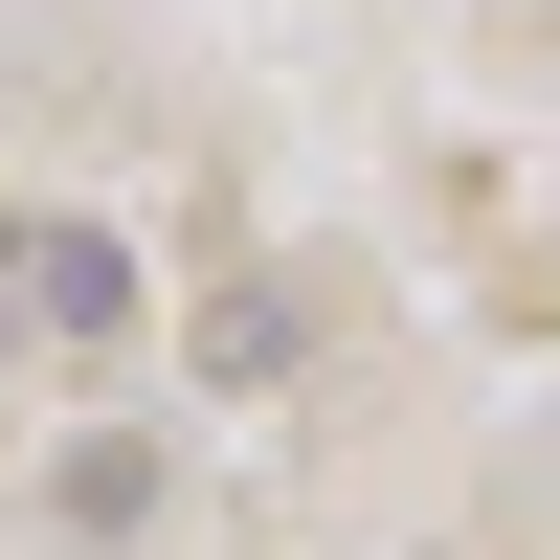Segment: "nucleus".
Returning <instances> with one entry per match:
<instances>
[{
	"label": "nucleus",
	"instance_id": "1",
	"mask_svg": "<svg viewBox=\"0 0 560 560\" xmlns=\"http://www.w3.org/2000/svg\"><path fill=\"white\" fill-rule=\"evenodd\" d=\"M0 337H135V247L113 224H0Z\"/></svg>",
	"mask_w": 560,
	"mask_h": 560
},
{
	"label": "nucleus",
	"instance_id": "2",
	"mask_svg": "<svg viewBox=\"0 0 560 560\" xmlns=\"http://www.w3.org/2000/svg\"><path fill=\"white\" fill-rule=\"evenodd\" d=\"M158 516V448H68V538H135Z\"/></svg>",
	"mask_w": 560,
	"mask_h": 560
}]
</instances>
